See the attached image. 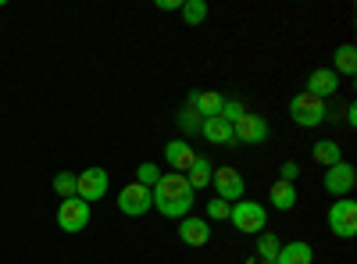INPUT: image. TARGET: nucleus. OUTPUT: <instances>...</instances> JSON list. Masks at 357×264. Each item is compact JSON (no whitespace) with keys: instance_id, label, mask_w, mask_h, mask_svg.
Here are the masks:
<instances>
[{"instance_id":"obj_26","label":"nucleus","mask_w":357,"mask_h":264,"mask_svg":"<svg viewBox=\"0 0 357 264\" xmlns=\"http://www.w3.org/2000/svg\"><path fill=\"white\" fill-rule=\"evenodd\" d=\"M243 111H247L243 104H236V100H225V104H222V118H225V122H236V118H240Z\"/></svg>"},{"instance_id":"obj_20","label":"nucleus","mask_w":357,"mask_h":264,"mask_svg":"<svg viewBox=\"0 0 357 264\" xmlns=\"http://www.w3.org/2000/svg\"><path fill=\"white\" fill-rule=\"evenodd\" d=\"M336 75H354L357 72V50L350 47V43H343V47H336V68H333Z\"/></svg>"},{"instance_id":"obj_19","label":"nucleus","mask_w":357,"mask_h":264,"mask_svg":"<svg viewBox=\"0 0 357 264\" xmlns=\"http://www.w3.org/2000/svg\"><path fill=\"white\" fill-rule=\"evenodd\" d=\"M268 200H272V208L275 211H293L296 208V189H293V183H275L272 186V193H268Z\"/></svg>"},{"instance_id":"obj_14","label":"nucleus","mask_w":357,"mask_h":264,"mask_svg":"<svg viewBox=\"0 0 357 264\" xmlns=\"http://www.w3.org/2000/svg\"><path fill=\"white\" fill-rule=\"evenodd\" d=\"M165 161L183 175V171H190L193 168V161H197V154H193V146L186 143V139H175V143H168L165 146Z\"/></svg>"},{"instance_id":"obj_24","label":"nucleus","mask_w":357,"mask_h":264,"mask_svg":"<svg viewBox=\"0 0 357 264\" xmlns=\"http://www.w3.org/2000/svg\"><path fill=\"white\" fill-rule=\"evenodd\" d=\"M257 254L268 261V264H275V254H279V240L272 236V232H261L257 236Z\"/></svg>"},{"instance_id":"obj_16","label":"nucleus","mask_w":357,"mask_h":264,"mask_svg":"<svg viewBox=\"0 0 357 264\" xmlns=\"http://www.w3.org/2000/svg\"><path fill=\"white\" fill-rule=\"evenodd\" d=\"M311 261H314V250L304 240H293V243L279 247V254H275V264H311Z\"/></svg>"},{"instance_id":"obj_7","label":"nucleus","mask_w":357,"mask_h":264,"mask_svg":"<svg viewBox=\"0 0 357 264\" xmlns=\"http://www.w3.org/2000/svg\"><path fill=\"white\" fill-rule=\"evenodd\" d=\"M211 186H215V193H218V200H243V193H247V183H243V175L236 171V168H229V164H222V168H215V175H211Z\"/></svg>"},{"instance_id":"obj_21","label":"nucleus","mask_w":357,"mask_h":264,"mask_svg":"<svg viewBox=\"0 0 357 264\" xmlns=\"http://www.w3.org/2000/svg\"><path fill=\"white\" fill-rule=\"evenodd\" d=\"M207 11H211V8H207L204 0H183V8H178V15H183L186 25H200L207 18Z\"/></svg>"},{"instance_id":"obj_17","label":"nucleus","mask_w":357,"mask_h":264,"mask_svg":"<svg viewBox=\"0 0 357 264\" xmlns=\"http://www.w3.org/2000/svg\"><path fill=\"white\" fill-rule=\"evenodd\" d=\"M211 175H215V164L207 161V157H197L193 168L186 171V183H190V189L197 193V189H207V186H211Z\"/></svg>"},{"instance_id":"obj_6","label":"nucleus","mask_w":357,"mask_h":264,"mask_svg":"<svg viewBox=\"0 0 357 264\" xmlns=\"http://www.w3.org/2000/svg\"><path fill=\"white\" fill-rule=\"evenodd\" d=\"M329 228L340 240H354L357 236V203L354 200H333L329 208Z\"/></svg>"},{"instance_id":"obj_3","label":"nucleus","mask_w":357,"mask_h":264,"mask_svg":"<svg viewBox=\"0 0 357 264\" xmlns=\"http://www.w3.org/2000/svg\"><path fill=\"white\" fill-rule=\"evenodd\" d=\"M229 222L240 232H247V236H261L268 225V211L257 200H236V203H229Z\"/></svg>"},{"instance_id":"obj_12","label":"nucleus","mask_w":357,"mask_h":264,"mask_svg":"<svg viewBox=\"0 0 357 264\" xmlns=\"http://www.w3.org/2000/svg\"><path fill=\"white\" fill-rule=\"evenodd\" d=\"M200 136H204L207 143H215V146H236L232 122H225L222 114H215V118H204V122H200Z\"/></svg>"},{"instance_id":"obj_2","label":"nucleus","mask_w":357,"mask_h":264,"mask_svg":"<svg viewBox=\"0 0 357 264\" xmlns=\"http://www.w3.org/2000/svg\"><path fill=\"white\" fill-rule=\"evenodd\" d=\"M289 118L301 125V129H318L325 118H329V107H325L321 97H311L307 90L304 93H296L289 100Z\"/></svg>"},{"instance_id":"obj_10","label":"nucleus","mask_w":357,"mask_h":264,"mask_svg":"<svg viewBox=\"0 0 357 264\" xmlns=\"http://www.w3.org/2000/svg\"><path fill=\"white\" fill-rule=\"evenodd\" d=\"M232 132H236V143H250V146H257V143L268 139V122L261 118V114L243 111L240 118L232 122Z\"/></svg>"},{"instance_id":"obj_29","label":"nucleus","mask_w":357,"mask_h":264,"mask_svg":"<svg viewBox=\"0 0 357 264\" xmlns=\"http://www.w3.org/2000/svg\"><path fill=\"white\" fill-rule=\"evenodd\" d=\"M183 8V0H158V11H178Z\"/></svg>"},{"instance_id":"obj_27","label":"nucleus","mask_w":357,"mask_h":264,"mask_svg":"<svg viewBox=\"0 0 357 264\" xmlns=\"http://www.w3.org/2000/svg\"><path fill=\"white\" fill-rule=\"evenodd\" d=\"M200 122H204V118H200V114H197V111H186V114H183V118H178V125H183L186 132H200Z\"/></svg>"},{"instance_id":"obj_25","label":"nucleus","mask_w":357,"mask_h":264,"mask_svg":"<svg viewBox=\"0 0 357 264\" xmlns=\"http://www.w3.org/2000/svg\"><path fill=\"white\" fill-rule=\"evenodd\" d=\"M207 218L225 222V218H229V203H225V200H207Z\"/></svg>"},{"instance_id":"obj_15","label":"nucleus","mask_w":357,"mask_h":264,"mask_svg":"<svg viewBox=\"0 0 357 264\" xmlns=\"http://www.w3.org/2000/svg\"><path fill=\"white\" fill-rule=\"evenodd\" d=\"M222 104H225V97H222V93H215V90L190 93V107L200 114V118H215V114H222Z\"/></svg>"},{"instance_id":"obj_9","label":"nucleus","mask_w":357,"mask_h":264,"mask_svg":"<svg viewBox=\"0 0 357 264\" xmlns=\"http://www.w3.org/2000/svg\"><path fill=\"white\" fill-rule=\"evenodd\" d=\"M325 193H333V196H347L354 186H357V168L350 161H340L333 168H325Z\"/></svg>"},{"instance_id":"obj_18","label":"nucleus","mask_w":357,"mask_h":264,"mask_svg":"<svg viewBox=\"0 0 357 264\" xmlns=\"http://www.w3.org/2000/svg\"><path fill=\"white\" fill-rule=\"evenodd\" d=\"M311 157H314L321 168H333V164L343 161V150H340V143H336V139H321V143H314Z\"/></svg>"},{"instance_id":"obj_8","label":"nucleus","mask_w":357,"mask_h":264,"mask_svg":"<svg viewBox=\"0 0 357 264\" xmlns=\"http://www.w3.org/2000/svg\"><path fill=\"white\" fill-rule=\"evenodd\" d=\"M75 179H79V200H104L107 196V186H111V175L104 171V168H86V171H79L75 175Z\"/></svg>"},{"instance_id":"obj_28","label":"nucleus","mask_w":357,"mask_h":264,"mask_svg":"<svg viewBox=\"0 0 357 264\" xmlns=\"http://www.w3.org/2000/svg\"><path fill=\"white\" fill-rule=\"evenodd\" d=\"M296 175H301V168H296V161H286V164H282V183H293Z\"/></svg>"},{"instance_id":"obj_11","label":"nucleus","mask_w":357,"mask_h":264,"mask_svg":"<svg viewBox=\"0 0 357 264\" xmlns=\"http://www.w3.org/2000/svg\"><path fill=\"white\" fill-rule=\"evenodd\" d=\"M178 240H183L186 247H204L207 240H211V222L207 218H178Z\"/></svg>"},{"instance_id":"obj_22","label":"nucleus","mask_w":357,"mask_h":264,"mask_svg":"<svg viewBox=\"0 0 357 264\" xmlns=\"http://www.w3.org/2000/svg\"><path fill=\"white\" fill-rule=\"evenodd\" d=\"M54 193L61 196V200L75 196V193H79V179H75V171H57V175H54Z\"/></svg>"},{"instance_id":"obj_30","label":"nucleus","mask_w":357,"mask_h":264,"mask_svg":"<svg viewBox=\"0 0 357 264\" xmlns=\"http://www.w3.org/2000/svg\"><path fill=\"white\" fill-rule=\"evenodd\" d=\"M347 122H350V125H357V107H354V104L347 107Z\"/></svg>"},{"instance_id":"obj_4","label":"nucleus","mask_w":357,"mask_h":264,"mask_svg":"<svg viewBox=\"0 0 357 264\" xmlns=\"http://www.w3.org/2000/svg\"><path fill=\"white\" fill-rule=\"evenodd\" d=\"M118 211L126 218H143L146 211H154V193L139 186V183H129L122 193H118Z\"/></svg>"},{"instance_id":"obj_13","label":"nucleus","mask_w":357,"mask_h":264,"mask_svg":"<svg viewBox=\"0 0 357 264\" xmlns=\"http://www.w3.org/2000/svg\"><path fill=\"white\" fill-rule=\"evenodd\" d=\"M340 90V75L333 72V68H314L311 75H307V93L311 97H333Z\"/></svg>"},{"instance_id":"obj_23","label":"nucleus","mask_w":357,"mask_h":264,"mask_svg":"<svg viewBox=\"0 0 357 264\" xmlns=\"http://www.w3.org/2000/svg\"><path fill=\"white\" fill-rule=\"evenodd\" d=\"M161 175H165V171H161L158 164H151V161H143V164L136 168V183H139V186H146V189H154V186H158V179H161Z\"/></svg>"},{"instance_id":"obj_1","label":"nucleus","mask_w":357,"mask_h":264,"mask_svg":"<svg viewBox=\"0 0 357 264\" xmlns=\"http://www.w3.org/2000/svg\"><path fill=\"white\" fill-rule=\"evenodd\" d=\"M151 193H154V211H161L165 218L178 222V218H186L193 211V189L186 183V175H178V171L161 175Z\"/></svg>"},{"instance_id":"obj_5","label":"nucleus","mask_w":357,"mask_h":264,"mask_svg":"<svg viewBox=\"0 0 357 264\" xmlns=\"http://www.w3.org/2000/svg\"><path fill=\"white\" fill-rule=\"evenodd\" d=\"M89 218H93V211H89V203L79 200V196L61 200V208H57V228L61 232H82L89 225Z\"/></svg>"}]
</instances>
